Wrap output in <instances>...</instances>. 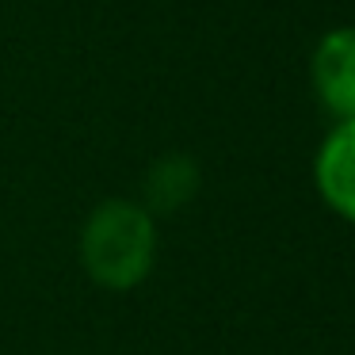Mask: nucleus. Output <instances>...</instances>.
Wrapping results in <instances>:
<instances>
[{
    "mask_svg": "<svg viewBox=\"0 0 355 355\" xmlns=\"http://www.w3.org/2000/svg\"><path fill=\"white\" fill-rule=\"evenodd\" d=\"M309 77L329 115H336L340 123L355 119V27L329 31L317 42Z\"/></svg>",
    "mask_w": 355,
    "mask_h": 355,
    "instance_id": "obj_2",
    "label": "nucleus"
},
{
    "mask_svg": "<svg viewBox=\"0 0 355 355\" xmlns=\"http://www.w3.org/2000/svg\"><path fill=\"white\" fill-rule=\"evenodd\" d=\"M195 184H199V172L187 157H164V161L153 164L146 180V195L153 210H176L184 207L195 195Z\"/></svg>",
    "mask_w": 355,
    "mask_h": 355,
    "instance_id": "obj_4",
    "label": "nucleus"
},
{
    "mask_svg": "<svg viewBox=\"0 0 355 355\" xmlns=\"http://www.w3.org/2000/svg\"><path fill=\"white\" fill-rule=\"evenodd\" d=\"M157 230L146 207L107 199L88 214L80 233V263L88 279L107 291H130L153 268Z\"/></svg>",
    "mask_w": 355,
    "mask_h": 355,
    "instance_id": "obj_1",
    "label": "nucleus"
},
{
    "mask_svg": "<svg viewBox=\"0 0 355 355\" xmlns=\"http://www.w3.org/2000/svg\"><path fill=\"white\" fill-rule=\"evenodd\" d=\"M317 187L340 218L355 222V119L332 126L313 164Z\"/></svg>",
    "mask_w": 355,
    "mask_h": 355,
    "instance_id": "obj_3",
    "label": "nucleus"
}]
</instances>
